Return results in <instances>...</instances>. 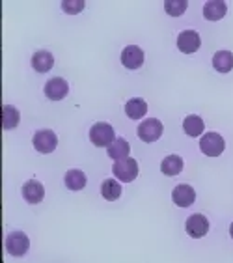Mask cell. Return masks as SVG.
I'll return each instance as SVG.
<instances>
[{"label": "cell", "mask_w": 233, "mask_h": 263, "mask_svg": "<svg viewBox=\"0 0 233 263\" xmlns=\"http://www.w3.org/2000/svg\"><path fill=\"white\" fill-rule=\"evenodd\" d=\"M112 172H114V176H116L120 181L131 183V181H134V177L138 176V162L131 157L116 161L114 166H112Z\"/></svg>", "instance_id": "6da1fadb"}, {"label": "cell", "mask_w": 233, "mask_h": 263, "mask_svg": "<svg viewBox=\"0 0 233 263\" xmlns=\"http://www.w3.org/2000/svg\"><path fill=\"white\" fill-rule=\"evenodd\" d=\"M224 147H226V142L224 138L218 135V133H207L203 135L202 140H200V149H202L207 157H218L222 155Z\"/></svg>", "instance_id": "7a4b0ae2"}, {"label": "cell", "mask_w": 233, "mask_h": 263, "mask_svg": "<svg viewBox=\"0 0 233 263\" xmlns=\"http://www.w3.org/2000/svg\"><path fill=\"white\" fill-rule=\"evenodd\" d=\"M90 140L99 147H108L112 142L116 140L114 138V129L108 123H95L90 129Z\"/></svg>", "instance_id": "3957f363"}, {"label": "cell", "mask_w": 233, "mask_h": 263, "mask_svg": "<svg viewBox=\"0 0 233 263\" xmlns=\"http://www.w3.org/2000/svg\"><path fill=\"white\" fill-rule=\"evenodd\" d=\"M28 247H30V241L26 237V233L23 232H13L8 235L6 239V250L11 254V256H25L28 252Z\"/></svg>", "instance_id": "277c9868"}, {"label": "cell", "mask_w": 233, "mask_h": 263, "mask_svg": "<svg viewBox=\"0 0 233 263\" xmlns=\"http://www.w3.org/2000/svg\"><path fill=\"white\" fill-rule=\"evenodd\" d=\"M32 144L40 153H52L56 149V146H58V138H56V135L52 131L43 129V131H37L34 135Z\"/></svg>", "instance_id": "5b68a950"}, {"label": "cell", "mask_w": 233, "mask_h": 263, "mask_svg": "<svg viewBox=\"0 0 233 263\" xmlns=\"http://www.w3.org/2000/svg\"><path fill=\"white\" fill-rule=\"evenodd\" d=\"M138 137L144 142H155L162 137V123L155 118H149L138 125Z\"/></svg>", "instance_id": "8992f818"}, {"label": "cell", "mask_w": 233, "mask_h": 263, "mask_svg": "<svg viewBox=\"0 0 233 263\" xmlns=\"http://www.w3.org/2000/svg\"><path fill=\"white\" fill-rule=\"evenodd\" d=\"M200 45H202V40H200L198 32L185 30V32H181V34H179L178 49L181 52H185V54H192V52H196L198 49H200Z\"/></svg>", "instance_id": "52a82bcc"}, {"label": "cell", "mask_w": 233, "mask_h": 263, "mask_svg": "<svg viewBox=\"0 0 233 263\" xmlns=\"http://www.w3.org/2000/svg\"><path fill=\"white\" fill-rule=\"evenodd\" d=\"M67 91H69V84L67 81L60 79V77H54L51 81L45 84V96L51 99V101H60L64 97L67 96Z\"/></svg>", "instance_id": "ba28073f"}, {"label": "cell", "mask_w": 233, "mask_h": 263, "mask_svg": "<svg viewBox=\"0 0 233 263\" xmlns=\"http://www.w3.org/2000/svg\"><path fill=\"white\" fill-rule=\"evenodd\" d=\"M185 228H187V233L190 237L198 239V237H203L205 233L209 232V220L203 215H192V217L187 218V224H185Z\"/></svg>", "instance_id": "9c48e42d"}, {"label": "cell", "mask_w": 233, "mask_h": 263, "mask_svg": "<svg viewBox=\"0 0 233 263\" xmlns=\"http://www.w3.org/2000/svg\"><path fill=\"white\" fill-rule=\"evenodd\" d=\"M122 64L127 69H138L144 64V51L137 45H129L122 52Z\"/></svg>", "instance_id": "30bf717a"}, {"label": "cell", "mask_w": 233, "mask_h": 263, "mask_svg": "<svg viewBox=\"0 0 233 263\" xmlns=\"http://www.w3.org/2000/svg\"><path fill=\"white\" fill-rule=\"evenodd\" d=\"M172 200L179 208H188L196 200V193H194V189L190 185H178V187L173 189Z\"/></svg>", "instance_id": "8fae6325"}, {"label": "cell", "mask_w": 233, "mask_h": 263, "mask_svg": "<svg viewBox=\"0 0 233 263\" xmlns=\"http://www.w3.org/2000/svg\"><path fill=\"white\" fill-rule=\"evenodd\" d=\"M45 196V189L40 181L36 179H30L23 185V198H25L28 203H40Z\"/></svg>", "instance_id": "7c38bea8"}, {"label": "cell", "mask_w": 233, "mask_h": 263, "mask_svg": "<svg viewBox=\"0 0 233 263\" xmlns=\"http://www.w3.org/2000/svg\"><path fill=\"white\" fill-rule=\"evenodd\" d=\"M228 13V6L222 0H211L203 6V17L207 21H220Z\"/></svg>", "instance_id": "4fadbf2b"}, {"label": "cell", "mask_w": 233, "mask_h": 263, "mask_svg": "<svg viewBox=\"0 0 233 263\" xmlns=\"http://www.w3.org/2000/svg\"><path fill=\"white\" fill-rule=\"evenodd\" d=\"M147 112V103L140 97H132L125 103V114L131 120H140V118L146 116Z\"/></svg>", "instance_id": "5bb4252c"}, {"label": "cell", "mask_w": 233, "mask_h": 263, "mask_svg": "<svg viewBox=\"0 0 233 263\" xmlns=\"http://www.w3.org/2000/svg\"><path fill=\"white\" fill-rule=\"evenodd\" d=\"M54 66V58L49 51H37L32 56V67L37 71V73H47Z\"/></svg>", "instance_id": "9a60e30c"}, {"label": "cell", "mask_w": 233, "mask_h": 263, "mask_svg": "<svg viewBox=\"0 0 233 263\" xmlns=\"http://www.w3.org/2000/svg\"><path fill=\"white\" fill-rule=\"evenodd\" d=\"M107 152H108V157L110 159H114V161H122V159L129 157L131 146H129V142L123 140V138H116V140L107 147Z\"/></svg>", "instance_id": "2e32d148"}, {"label": "cell", "mask_w": 233, "mask_h": 263, "mask_svg": "<svg viewBox=\"0 0 233 263\" xmlns=\"http://www.w3.org/2000/svg\"><path fill=\"white\" fill-rule=\"evenodd\" d=\"M213 67L218 73H229L233 69V54L229 51H218L213 56Z\"/></svg>", "instance_id": "e0dca14e"}, {"label": "cell", "mask_w": 233, "mask_h": 263, "mask_svg": "<svg viewBox=\"0 0 233 263\" xmlns=\"http://www.w3.org/2000/svg\"><path fill=\"white\" fill-rule=\"evenodd\" d=\"M161 170H162V174H166V176H178L183 170V159L179 157V155H168V157L162 159Z\"/></svg>", "instance_id": "ac0fdd59"}, {"label": "cell", "mask_w": 233, "mask_h": 263, "mask_svg": "<svg viewBox=\"0 0 233 263\" xmlns=\"http://www.w3.org/2000/svg\"><path fill=\"white\" fill-rule=\"evenodd\" d=\"M66 187L69 191H82L86 187V174L82 170H69L66 174Z\"/></svg>", "instance_id": "d6986e66"}, {"label": "cell", "mask_w": 233, "mask_h": 263, "mask_svg": "<svg viewBox=\"0 0 233 263\" xmlns=\"http://www.w3.org/2000/svg\"><path fill=\"white\" fill-rule=\"evenodd\" d=\"M183 129L187 133L188 137H200L205 129V123L200 116H187L185 122H183Z\"/></svg>", "instance_id": "ffe728a7"}, {"label": "cell", "mask_w": 233, "mask_h": 263, "mask_svg": "<svg viewBox=\"0 0 233 263\" xmlns=\"http://www.w3.org/2000/svg\"><path fill=\"white\" fill-rule=\"evenodd\" d=\"M101 194L105 200L114 202V200H118V198L122 196V187H120V183L114 181V179H107V181L101 185Z\"/></svg>", "instance_id": "44dd1931"}, {"label": "cell", "mask_w": 233, "mask_h": 263, "mask_svg": "<svg viewBox=\"0 0 233 263\" xmlns=\"http://www.w3.org/2000/svg\"><path fill=\"white\" fill-rule=\"evenodd\" d=\"M2 114H4V122H2L4 129H15V127L19 125L21 114H19V110H17L15 106L4 105V106H2Z\"/></svg>", "instance_id": "7402d4cb"}, {"label": "cell", "mask_w": 233, "mask_h": 263, "mask_svg": "<svg viewBox=\"0 0 233 263\" xmlns=\"http://www.w3.org/2000/svg\"><path fill=\"white\" fill-rule=\"evenodd\" d=\"M187 6H188L187 0H166V2H164V10H166L168 15L179 17L185 13Z\"/></svg>", "instance_id": "603a6c76"}, {"label": "cell", "mask_w": 233, "mask_h": 263, "mask_svg": "<svg viewBox=\"0 0 233 263\" xmlns=\"http://www.w3.org/2000/svg\"><path fill=\"white\" fill-rule=\"evenodd\" d=\"M62 8L66 13H79V11L84 10V2L82 0H64Z\"/></svg>", "instance_id": "cb8c5ba5"}, {"label": "cell", "mask_w": 233, "mask_h": 263, "mask_svg": "<svg viewBox=\"0 0 233 263\" xmlns=\"http://www.w3.org/2000/svg\"><path fill=\"white\" fill-rule=\"evenodd\" d=\"M229 235L233 237V222H231V226H229Z\"/></svg>", "instance_id": "d4e9b609"}]
</instances>
